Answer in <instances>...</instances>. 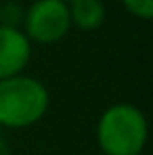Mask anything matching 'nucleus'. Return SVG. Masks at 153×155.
<instances>
[{"label": "nucleus", "mask_w": 153, "mask_h": 155, "mask_svg": "<svg viewBox=\"0 0 153 155\" xmlns=\"http://www.w3.org/2000/svg\"><path fill=\"white\" fill-rule=\"evenodd\" d=\"M25 19V11L21 8L19 2H4L0 6V27H11V29H19V25Z\"/></svg>", "instance_id": "6"}, {"label": "nucleus", "mask_w": 153, "mask_h": 155, "mask_svg": "<svg viewBox=\"0 0 153 155\" xmlns=\"http://www.w3.org/2000/svg\"><path fill=\"white\" fill-rule=\"evenodd\" d=\"M46 86L29 76H13L0 80V126L29 128L48 111Z\"/></svg>", "instance_id": "1"}, {"label": "nucleus", "mask_w": 153, "mask_h": 155, "mask_svg": "<svg viewBox=\"0 0 153 155\" xmlns=\"http://www.w3.org/2000/svg\"><path fill=\"white\" fill-rule=\"evenodd\" d=\"M136 155H143V153H136Z\"/></svg>", "instance_id": "10"}, {"label": "nucleus", "mask_w": 153, "mask_h": 155, "mask_svg": "<svg viewBox=\"0 0 153 155\" xmlns=\"http://www.w3.org/2000/svg\"><path fill=\"white\" fill-rule=\"evenodd\" d=\"M122 2L138 19H151L153 17V0H122Z\"/></svg>", "instance_id": "7"}, {"label": "nucleus", "mask_w": 153, "mask_h": 155, "mask_svg": "<svg viewBox=\"0 0 153 155\" xmlns=\"http://www.w3.org/2000/svg\"><path fill=\"white\" fill-rule=\"evenodd\" d=\"M0 155H11V147L2 136H0Z\"/></svg>", "instance_id": "8"}, {"label": "nucleus", "mask_w": 153, "mask_h": 155, "mask_svg": "<svg viewBox=\"0 0 153 155\" xmlns=\"http://www.w3.org/2000/svg\"><path fill=\"white\" fill-rule=\"evenodd\" d=\"M72 23L84 31H92L105 21V6L101 0H72L69 6Z\"/></svg>", "instance_id": "5"}, {"label": "nucleus", "mask_w": 153, "mask_h": 155, "mask_svg": "<svg viewBox=\"0 0 153 155\" xmlns=\"http://www.w3.org/2000/svg\"><path fill=\"white\" fill-rule=\"evenodd\" d=\"M63 2H72V0H63Z\"/></svg>", "instance_id": "9"}, {"label": "nucleus", "mask_w": 153, "mask_h": 155, "mask_svg": "<svg viewBox=\"0 0 153 155\" xmlns=\"http://www.w3.org/2000/svg\"><path fill=\"white\" fill-rule=\"evenodd\" d=\"M23 25L29 42H59L72 27L69 6L63 0H38L25 11Z\"/></svg>", "instance_id": "3"}, {"label": "nucleus", "mask_w": 153, "mask_h": 155, "mask_svg": "<svg viewBox=\"0 0 153 155\" xmlns=\"http://www.w3.org/2000/svg\"><path fill=\"white\" fill-rule=\"evenodd\" d=\"M147 134L149 128L143 111L128 103L111 105L97 124V143L105 155L143 153Z\"/></svg>", "instance_id": "2"}, {"label": "nucleus", "mask_w": 153, "mask_h": 155, "mask_svg": "<svg viewBox=\"0 0 153 155\" xmlns=\"http://www.w3.org/2000/svg\"><path fill=\"white\" fill-rule=\"evenodd\" d=\"M32 42L21 29L0 27V80L19 76L29 63Z\"/></svg>", "instance_id": "4"}]
</instances>
